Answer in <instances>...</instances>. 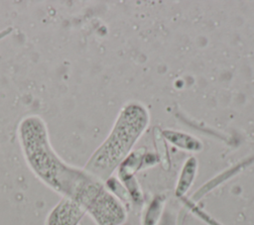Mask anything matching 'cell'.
<instances>
[{"label":"cell","instance_id":"1","mask_svg":"<svg viewBox=\"0 0 254 225\" xmlns=\"http://www.w3.org/2000/svg\"><path fill=\"white\" fill-rule=\"evenodd\" d=\"M17 138L31 171L49 188L77 201L93 214L109 197L105 183L83 169L66 164L54 150L49 130L39 115L24 117L17 127Z\"/></svg>","mask_w":254,"mask_h":225},{"label":"cell","instance_id":"2","mask_svg":"<svg viewBox=\"0 0 254 225\" xmlns=\"http://www.w3.org/2000/svg\"><path fill=\"white\" fill-rule=\"evenodd\" d=\"M148 122V112L143 106L137 103L125 106L109 135L90 156L83 169L104 182L130 154Z\"/></svg>","mask_w":254,"mask_h":225},{"label":"cell","instance_id":"3","mask_svg":"<svg viewBox=\"0 0 254 225\" xmlns=\"http://www.w3.org/2000/svg\"><path fill=\"white\" fill-rule=\"evenodd\" d=\"M85 214V209L77 201L62 197L47 215L45 225H79Z\"/></svg>","mask_w":254,"mask_h":225},{"label":"cell","instance_id":"4","mask_svg":"<svg viewBox=\"0 0 254 225\" xmlns=\"http://www.w3.org/2000/svg\"><path fill=\"white\" fill-rule=\"evenodd\" d=\"M198 163L195 157H190L184 164L180 172L178 182L175 189V194L178 197L184 196L191 187L197 172Z\"/></svg>","mask_w":254,"mask_h":225},{"label":"cell","instance_id":"5","mask_svg":"<svg viewBox=\"0 0 254 225\" xmlns=\"http://www.w3.org/2000/svg\"><path fill=\"white\" fill-rule=\"evenodd\" d=\"M162 132L166 140L182 150L189 152H199L202 150V143L197 138L192 137L185 132L174 130H164Z\"/></svg>","mask_w":254,"mask_h":225},{"label":"cell","instance_id":"6","mask_svg":"<svg viewBox=\"0 0 254 225\" xmlns=\"http://www.w3.org/2000/svg\"><path fill=\"white\" fill-rule=\"evenodd\" d=\"M164 197L157 196L149 203L143 215L142 225H157L164 209Z\"/></svg>","mask_w":254,"mask_h":225},{"label":"cell","instance_id":"7","mask_svg":"<svg viewBox=\"0 0 254 225\" xmlns=\"http://www.w3.org/2000/svg\"><path fill=\"white\" fill-rule=\"evenodd\" d=\"M153 136H154V145L156 147V151L158 155V160L161 163L162 167L166 170H168L171 163H170L168 148L166 145V139L164 138L162 130H160L158 127L154 128Z\"/></svg>","mask_w":254,"mask_h":225},{"label":"cell","instance_id":"8","mask_svg":"<svg viewBox=\"0 0 254 225\" xmlns=\"http://www.w3.org/2000/svg\"><path fill=\"white\" fill-rule=\"evenodd\" d=\"M122 225H123V224H122Z\"/></svg>","mask_w":254,"mask_h":225}]
</instances>
